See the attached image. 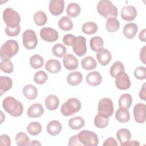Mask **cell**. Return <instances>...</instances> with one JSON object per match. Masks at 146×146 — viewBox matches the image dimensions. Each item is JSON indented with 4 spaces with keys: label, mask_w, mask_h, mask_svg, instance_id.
<instances>
[{
    "label": "cell",
    "mask_w": 146,
    "mask_h": 146,
    "mask_svg": "<svg viewBox=\"0 0 146 146\" xmlns=\"http://www.w3.org/2000/svg\"><path fill=\"white\" fill-rule=\"evenodd\" d=\"M3 108L13 117H19L23 112L22 103L12 96H7L2 102Z\"/></svg>",
    "instance_id": "cell-1"
},
{
    "label": "cell",
    "mask_w": 146,
    "mask_h": 146,
    "mask_svg": "<svg viewBox=\"0 0 146 146\" xmlns=\"http://www.w3.org/2000/svg\"><path fill=\"white\" fill-rule=\"evenodd\" d=\"M96 9L98 13L107 19L110 18H116L118 15L116 6L110 1H100L97 4Z\"/></svg>",
    "instance_id": "cell-2"
},
{
    "label": "cell",
    "mask_w": 146,
    "mask_h": 146,
    "mask_svg": "<svg viewBox=\"0 0 146 146\" xmlns=\"http://www.w3.org/2000/svg\"><path fill=\"white\" fill-rule=\"evenodd\" d=\"M19 46L18 43L13 39L6 41L1 47L0 55L1 59H10L18 52Z\"/></svg>",
    "instance_id": "cell-3"
},
{
    "label": "cell",
    "mask_w": 146,
    "mask_h": 146,
    "mask_svg": "<svg viewBox=\"0 0 146 146\" xmlns=\"http://www.w3.org/2000/svg\"><path fill=\"white\" fill-rule=\"evenodd\" d=\"M81 107V103L78 99L71 98L63 103L60 108V112L63 116H69L79 112Z\"/></svg>",
    "instance_id": "cell-4"
},
{
    "label": "cell",
    "mask_w": 146,
    "mask_h": 146,
    "mask_svg": "<svg viewBox=\"0 0 146 146\" xmlns=\"http://www.w3.org/2000/svg\"><path fill=\"white\" fill-rule=\"evenodd\" d=\"M77 136L82 146H97L98 145V136L93 131L82 130L77 134Z\"/></svg>",
    "instance_id": "cell-5"
},
{
    "label": "cell",
    "mask_w": 146,
    "mask_h": 146,
    "mask_svg": "<svg viewBox=\"0 0 146 146\" xmlns=\"http://www.w3.org/2000/svg\"><path fill=\"white\" fill-rule=\"evenodd\" d=\"M3 19L6 26L9 27L19 26L21 17L19 13L10 7L6 8L3 12Z\"/></svg>",
    "instance_id": "cell-6"
},
{
    "label": "cell",
    "mask_w": 146,
    "mask_h": 146,
    "mask_svg": "<svg viewBox=\"0 0 146 146\" xmlns=\"http://www.w3.org/2000/svg\"><path fill=\"white\" fill-rule=\"evenodd\" d=\"M22 43L28 50L35 48L38 44V38L35 31L31 29L26 30L22 34Z\"/></svg>",
    "instance_id": "cell-7"
},
{
    "label": "cell",
    "mask_w": 146,
    "mask_h": 146,
    "mask_svg": "<svg viewBox=\"0 0 146 146\" xmlns=\"http://www.w3.org/2000/svg\"><path fill=\"white\" fill-rule=\"evenodd\" d=\"M98 113L103 114L108 117L111 116L114 111L112 100L108 98H104L100 99L98 103Z\"/></svg>",
    "instance_id": "cell-8"
},
{
    "label": "cell",
    "mask_w": 146,
    "mask_h": 146,
    "mask_svg": "<svg viewBox=\"0 0 146 146\" xmlns=\"http://www.w3.org/2000/svg\"><path fill=\"white\" fill-rule=\"evenodd\" d=\"M72 46L74 52L79 56H82L87 52L86 39L83 36H75Z\"/></svg>",
    "instance_id": "cell-9"
},
{
    "label": "cell",
    "mask_w": 146,
    "mask_h": 146,
    "mask_svg": "<svg viewBox=\"0 0 146 146\" xmlns=\"http://www.w3.org/2000/svg\"><path fill=\"white\" fill-rule=\"evenodd\" d=\"M115 86L120 90H126L131 87V80L128 75L124 71L119 72L115 76Z\"/></svg>",
    "instance_id": "cell-10"
},
{
    "label": "cell",
    "mask_w": 146,
    "mask_h": 146,
    "mask_svg": "<svg viewBox=\"0 0 146 146\" xmlns=\"http://www.w3.org/2000/svg\"><path fill=\"white\" fill-rule=\"evenodd\" d=\"M40 38L47 42H54L59 38L58 32L50 27H43L40 30Z\"/></svg>",
    "instance_id": "cell-11"
},
{
    "label": "cell",
    "mask_w": 146,
    "mask_h": 146,
    "mask_svg": "<svg viewBox=\"0 0 146 146\" xmlns=\"http://www.w3.org/2000/svg\"><path fill=\"white\" fill-rule=\"evenodd\" d=\"M135 120L138 123H143L146 119V106L142 103H137L133 108Z\"/></svg>",
    "instance_id": "cell-12"
},
{
    "label": "cell",
    "mask_w": 146,
    "mask_h": 146,
    "mask_svg": "<svg viewBox=\"0 0 146 146\" xmlns=\"http://www.w3.org/2000/svg\"><path fill=\"white\" fill-rule=\"evenodd\" d=\"M137 10L132 5L124 6L121 10V18L127 22L133 21L137 17Z\"/></svg>",
    "instance_id": "cell-13"
},
{
    "label": "cell",
    "mask_w": 146,
    "mask_h": 146,
    "mask_svg": "<svg viewBox=\"0 0 146 146\" xmlns=\"http://www.w3.org/2000/svg\"><path fill=\"white\" fill-rule=\"evenodd\" d=\"M64 9L63 0H51L49 2L48 9L50 13L54 16L60 15Z\"/></svg>",
    "instance_id": "cell-14"
},
{
    "label": "cell",
    "mask_w": 146,
    "mask_h": 146,
    "mask_svg": "<svg viewBox=\"0 0 146 146\" xmlns=\"http://www.w3.org/2000/svg\"><path fill=\"white\" fill-rule=\"evenodd\" d=\"M63 66L68 70H74L78 68L79 63L75 56L72 54H66L62 60Z\"/></svg>",
    "instance_id": "cell-15"
},
{
    "label": "cell",
    "mask_w": 146,
    "mask_h": 146,
    "mask_svg": "<svg viewBox=\"0 0 146 146\" xmlns=\"http://www.w3.org/2000/svg\"><path fill=\"white\" fill-rule=\"evenodd\" d=\"M96 58L98 62L102 66L108 65L112 60L111 52L107 48H102L96 54Z\"/></svg>",
    "instance_id": "cell-16"
},
{
    "label": "cell",
    "mask_w": 146,
    "mask_h": 146,
    "mask_svg": "<svg viewBox=\"0 0 146 146\" xmlns=\"http://www.w3.org/2000/svg\"><path fill=\"white\" fill-rule=\"evenodd\" d=\"M44 113V109L40 103H36L31 105L27 111V116L30 118H37Z\"/></svg>",
    "instance_id": "cell-17"
},
{
    "label": "cell",
    "mask_w": 146,
    "mask_h": 146,
    "mask_svg": "<svg viewBox=\"0 0 146 146\" xmlns=\"http://www.w3.org/2000/svg\"><path fill=\"white\" fill-rule=\"evenodd\" d=\"M86 80L87 84L90 86H98L102 82V76L98 71H94L88 73Z\"/></svg>",
    "instance_id": "cell-18"
},
{
    "label": "cell",
    "mask_w": 146,
    "mask_h": 146,
    "mask_svg": "<svg viewBox=\"0 0 146 146\" xmlns=\"http://www.w3.org/2000/svg\"><path fill=\"white\" fill-rule=\"evenodd\" d=\"M138 31V26L135 23H128L125 25L123 29L124 35L128 39L133 38Z\"/></svg>",
    "instance_id": "cell-19"
},
{
    "label": "cell",
    "mask_w": 146,
    "mask_h": 146,
    "mask_svg": "<svg viewBox=\"0 0 146 146\" xmlns=\"http://www.w3.org/2000/svg\"><path fill=\"white\" fill-rule=\"evenodd\" d=\"M62 126L61 123L58 120H52L47 125V132L51 136H56L60 133L62 131Z\"/></svg>",
    "instance_id": "cell-20"
},
{
    "label": "cell",
    "mask_w": 146,
    "mask_h": 146,
    "mask_svg": "<svg viewBox=\"0 0 146 146\" xmlns=\"http://www.w3.org/2000/svg\"><path fill=\"white\" fill-rule=\"evenodd\" d=\"M83 80V75L79 71L71 72L67 76V82L72 86L79 84Z\"/></svg>",
    "instance_id": "cell-21"
},
{
    "label": "cell",
    "mask_w": 146,
    "mask_h": 146,
    "mask_svg": "<svg viewBox=\"0 0 146 146\" xmlns=\"http://www.w3.org/2000/svg\"><path fill=\"white\" fill-rule=\"evenodd\" d=\"M44 104L47 110L50 111H54L58 108L59 100L56 95H49L46 98Z\"/></svg>",
    "instance_id": "cell-22"
},
{
    "label": "cell",
    "mask_w": 146,
    "mask_h": 146,
    "mask_svg": "<svg viewBox=\"0 0 146 146\" xmlns=\"http://www.w3.org/2000/svg\"><path fill=\"white\" fill-rule=\"evenodd\" d=\"M45 68L51 74H56L60 71L61 64L58 60L51 59L46 62Z\"/></svg>",
    "instance_id": "cell-23"
},
{
    "label": "cell",
    "mask_w": 146,
    "mask_h": 146,
    "mask_svg": "<svg viewBox=\"0 0 146 146\" xmlns=\"http://www.w3.org/2000/svg\"><path fill=\"white\" fill-rule=\"evenodd\" d=\"M81 65L83 69L90 71L97 67V62L92 56H87L81 60Z\"/></svg>",
    "instance_id": "cell-24"
},
{
    "label": "cell",
    "mask_w": 146,
    "mask_h": 146,
    "mask_svg": "<svg viewBox=\"0 0 146 146\" xmlns=\"http://www.w3.org/2000/svg\"><path fill=\"white\" fill-rule=\"evenodd\" d=\"M13 86L12 79L6 76H0V93L2 96L8 90H10Z\"/></svg>",
    "instance_id": "cell-25"
},
{
    "label": "cell",
    "mask_w": 146,
    "mask_h": 146,
    "mask_svg": "<svg viewBox=\"0 0 146 146\" xmlns=\"http://www.w3.org/2000/svg\"><path fill=\"white\" fill-rule=\"evenodd\" d=\"M23 94L26 98L29 100L35 99L38 95L37 88L32 84H27L23 88Z\"/></svg>",
    "instance_id": "cell-26"
},
{
    "label": "cell",
    "mask_w": 146,
    "mask_h": 146,
    "mask_svg": "<svg viewBox=\"0 0 146 146\" xmlns=\"http://www.w3.org/2000/svg\"><path fill=\"white\" fill-rule=\"evenodd\" d=\"M90 46L92 51L98 52L103 48L104 40L100 36H94L90 40Z\"/></svg>",
    "instance_id": "cell-27"
},
{
    "label": "cell",
    "mask_w": 146,
    "mask_h": 146,
    "mask_svg": "<svg viewBox=\"0 0 146 146\" xmlns=\"http://www.w3.org/2000/svg\"><path fill=\"white\" fill-rule=\"evenodd\" d=\"M115 118L118 121L121 123L128 122L130 119V113L128 109L119 107L116 112Z\"/></svg>",
    "instance_id": "cell-28"
},
{
    "label": "cell",
    "mask_w": 146,
    "mask_h": 146,
    "mask_svg": "<svg viewBox=\"0 0 146 146\" xmlns=\"http://www.w3.org/2000/svg\"><path fill=\"white\" fill-rule=\"evenodd\" d=\"M69 127L74 130H78L84 126L85 121L81 116H75L70 119L68 122Z\"/></svg>",
    "instance_id": "cell-29"
},
{
    "label": "cell",
    "mask_w": 146,
    "mask_h": 146,
    "mask_svg": "<svg viewBox=\"0 0 146 146\" xmlns=\"http://www.w3.org/2000/svg\"><path fill=\"white\" fill-rule=\"evenodd\" d=\"M58 27L63 31H67L73 28V22L71 19L67 16H63L60 18L58 23Z\"/></svg>",
    "instance_id": "cell-30"
},
{
    "label": "cell",
    "mask_w": 146,
    "mask_h": 146,
    "mask_svg": "<svg viewBox=\"0 0 146 146\" xmlns=\"http://www.w3.org/2000/svg\"><path fill=\"white\" fill-rule=\"evenodd\" d=\"M109 123L108 117L98 113L94 118V125L98 128L103 129L106 128Z\"/></svg>",
    "instance_id": "cell-31"
},
{
    "label": "cell",
    "mask_w": 146,
    "mask_h": 146,
    "mask_svg": "<svg viewBox=\"0 0 146 146\" xmlns=\"http://www.w3.org/2000/svg\"><path fill=\"white\" fill-rule=\"evenodd\" d=\"M116 137L121 146L122 144L130 140L131 138V133L128 129L121 128L117 131Z\"/></svg>",
    "instance_id": "cell-32"
},
{
    "label": "cell",
    "mask_w": 146,
    "mask_h": 146,
    "mask_svg": "<svg viewBox=\"0 0 146 146\" xmlns=\"http://www.w3.org/2000/svg\"><path fill=\"white\" fill-rule=\"evenodd\" d=\"M81 11V7L80 5L76 2H71L69 3L66 8L67 14L72 18L78 17Z\"/></svg>",
    "instance_id": "cell-33"
},
{
    "label": "cell",
    "mask_w": 146,
    "mask_h": 146,
    "mask_svg": "<svg viewBox=\"0 0 146 146\" xmlns=\"http://www.w3.org/2000/svg\"><path fill=\"white\" fill-rule=\"evenodd\" d=\"M132 103V98L129 94L125 93L121 95L119 99L118 104L120 108H129Z\"/></svg>",
    "instance_id": "cell-34"
},
{
    "label": "cell",
    "mask_w": 146,
    "mask_h": 146,
    "mask_svg": "<svg viewBox=\"0 0 146 146\" xmlns=\"http://www.w3.org/2000/svg\"><path fill=\"white\" fill-rule=\"evenodd\" d=\"M120 22L116 18H110L106 23V29L110 33L116 32L120 27Z\"/></svg>",
    "instance_id": "cell-35"
},
{
    "label": "cell",
    "mask_w": 146,
    "mask_h": 146,
    "mask_svg": "<svg viewBox=\"0 0 146 146\" xmlns=\"http://www.w3.org/2000/svg\"><path fill=\"white\" fill-rule=\"evenodd\" d=\"M98 27L97 24L92 21H89L84 23L82 27V31L87 35H92L96 33L98 31Z\"/></svg>",
    "instance_id": "cell-36"
},
{
    "label": "cell",
    "mask_w": 146,
    "mask_h": 146,
    "mask_svg": "<svg viewBox=\"0 0 146 146\" xmlns=\"http://www.w3.org/2000/svg\"><path fill=\"white\" fill-rule=\"evenodd\" d=\"M15 141L18 146L30 145V141L29 136L24 132H19L15 136Z\"/></svg>",
    "instance_id": "cell-37"
},
{
    "label": "cell",
    "mask_w": 146,
    "mask_h": 146,
    "mask_svg": "<svg viewBox=\"0 0 146 146\" xmlns=\"http://www.w3.org/2000/svg\"><path fill=\"white\" fill-rule=\"evenodd\" d=\"M26 130L30 135L32 136H36L41 132L42 125L39 122L33 121L28 124Z\"/></svg>",
    "instance_id": "cell-38"
},
{
    "label": "cell",
    "mask_w": 146,
    "mask_h": 146,
    "mask_svg": "<svg viewBox=\"0 0 146 146\" xmlns=\"http://www.w3.org/2000/svg\"><path fill=\"white\" fill-rule=\"evenodd\" d=\"M44 64V59L39 54L32 55L30 58V64L34 69H38L42 67Z\"/></svg>",
    "instance_id": "cell-39"
},
{
    "label": "cell",
    "mask_w": 146,
    "mask_h": 146,
    "mask_svg": "<svg viewBox=\"0 0 146 146\" xmlns=\"http://www.w3.org/2000/svg\"><path fill=\"white\" fill-rule=\"evenodd\" d=\"M34 21L35 23L39 26H44L47 21V17L46 13L41 10L36 11L34 15Z\"/></svg>",
    "instance_id": "cell-40"
},
{
    "label": "cell",
    "mask_w": 146,
    "mask_h": 146,
    "mask_svg": "<svg viewBox=\"0 0 146 146\" xmlns=\"http://www.w3.org/2000/svg\"><path fill=\"white\" fill-rule=\"evenodd\" d=\"M67 52V48L62 43H56L52 48V52L54 55L58 57H63Z\"/></svg>",
    "instance_id": "cell-41"
},
{
    "label": "cell",
    "mask_w": 146,
    "mask_h": 146,
    "mask_svg": "<svg viewBox=\"0 0 146 146\" xmlns=\"http://www.w3.org/2000/svg\"><path fill=\"white\" fill-rule=\"evenodd\" d=\"M0 68L5 73L11 74L14 70V66L10 59H2L0 63Z\"/></svg>",
    "instance_id": "cell-42"
},
{
    "label": "cell",
    "mask_w": 146,
    "mask_h": 146,
    "mask_svg": "<svg viewBox=\"0 0 146 146\" xmlns=\"http://www.w3.org/2000/svg\"><path fill=\"white\" fill-rule=\"evenodd\" d=\"M48 79V75L43 70L38 71L35 72L34 75V80L38 84H44Z\"/></svg>",
    "instance_id": "cell-43"
},
{
    "label": "cell",
    "mask_w": 146,
    "mask_h": 146,
    "mask_svg": "<svg viewBox=\"0 0 146 146\" xmlns=\"http://www.w3.org/2000/svg\"><path fill=\"white\" fill-rule=\"evenodd\" d=\"M122 71H124V66L123 64L120 61H116L111 66L110 70V73L111 76L115 78L116 75L119 72Z\"/></svg>",
    "instance_id": "cell-44"
},
{
    "label": "cell",
    "mask_w": 146,
    "mask_h": 146,
    "mask_svg": "<svg viewBox=\"0 0 146 146\" xmlns=\"http://www.w3.org/2000/svg\"><path fill=\"white\" fill-rule=\"evenodd\" d=\"M135 78L139 80H144L146 78V68L144 66H139L134 71Z\"/></svg>",
    "instance_id": "cell-45"
},
{
    "label": "cell",
    "mask_w": 146,
    "mask_h": 146,
    "mask_svg": "<svg viewBox=\"0 0 146 146\" xmlns=\"http://www.w3.org/2000/svg\"><path fill=\"white\" fill-rule=\"evenodd\" d=\"M21 31V27H9L6 26L5 28V33L9 36H17Z\"/></svg>",
    "instance_id": "cell-46"
},
{
    "label": "cell",
    "mask_w": 146,
    "mask_h": 146,
    "mask_svg": "<svg viewBox=\"0 0 146 146\" xmlns=\"http://www.w3.org/2000/svg\"><path fill=\"white\" fill-rule=\"evenodd\" d=\"M75 38V36H74L72 34H66L63 38V42L66 46H71L72 45Z\"/></svg>",
    "instance_id": "cell-47"
},
{
    "label": "cell",
    "mask_w": 146,
    "mask_h": 146,
    "mask_svg": "<svg viewBox=\"0 0 146 146\" xmlns=\"http://www.w3.org/2000/svg\"><path fill=\"white\" fill-rule=\"evenodd\" d=\"M0 145L3 146H10L11 139L9 135L2 134L0 136Z\"/></svg>",
    "instance_id": "cell-48"
},
{
    "label": "cell",
    "mask_w": 146,
    "mask_h": 146,
    "mask_svg": "<svg viewBox=\"0 0 146 146\" xmlns=\"http://www.w3.org/2000/svg\"><path fill=\"white\" fill-rule=\"evenodd\" d=\"M68 145L70 146H82V144L80 143L77 135H74L71 136L68 141Z\"/></svg>",
    "instance_id": "cell-49"
},
{
    "label": "cell",
    "mask_w": 146,
    "mask_h": 146,
    "mask_svg": "<svg viewBox=\"0 0 146 146\" xmlns=\"http://www.w3.org/2000/svg\"><path fill=\"white\" fill-rule=\"evenodd\" d=\"M118 145L116 140L113 137H108L107 138L103 143V146H107V145H112V146H117Z\"/></svg>",
    "instance_id": "cell-50"
},
{
    "label": "cell",
    "mask_w": 146,
    "mask_h": 146,
    "mask_svg": "<svg viewBox=\"0 0 146 146\" xmlns=\"http://www.w3.org/2000/svg\"><path fill=\"white\" fill-rule=\"evenodd\" d=\"M139 97L141 99L144 101H146V88H145V83H143L140 92H139Z\"/></svg>",
    "instance_id": "cell-51"
},
{
    "label": "cell",
    "mask_w": 146,
    "mask_h": 146,
    "mask_svg": "<svg viewBox=\"0 0 146 146\" xmlns=\"http://www.w3.org/2000/svg\"><path fill=\"white\" fill-rule=\"evenodd\" d=\"M145 48H146V46H143L140 50V55H139L140 59L144 64H145V60H146V59H145V50H146Z\"/></svg>",
    "instance_id": "cell-52"
},
{
    "label": "cell",
    "mask_w": 146,
    "mask_h": 146,
    "mask_svg": "<svg viewBox=\"0 0 146 146\" xmlns=\"http://www.w3.org/2000/svg\"><path fill=\"white\" fill-rule=\"evenodd\" d=\"M125 145H128V146H135V145H140V143L138 141L136 140H129L123 144H122L121 146H125Z\"/></svg>",
    "instance_id": "cell-53"
},
{
    "label": "cell",
    "mask_w": 146,
    "mask_h": 146,
    "mask_svg": "<svg viewBox=\"0 0 146 146\" xmlns=\"http://www.w3.org/2000/svg\"><path fill=\"white\" fill-rule=\"evenodd\" d=\"M145 33H146V30L145 29H144L143 30H142L139 35V39L143 42H146V38H145Z\"/></svg>",
    "instance_id": "cell-54"
},
{
    "label": "cell",
    "mask_w": 146,
    "mask_h": 146,
    "mask_svg": "<svg viewBox=\"0 0 146 146\" xmlns=\"http://www.w3.org/2000/svg\"><path fill=\"white\" fill-rule=\"evenodd\" d=\"M30 145H41V143L38 140H33L30 142Z\"/></svg>",
    "instance_id": "cell-55"
}]
</instances>
